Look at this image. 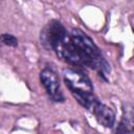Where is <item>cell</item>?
<instances>
[{
  "mask_svg": "<svg viewBox=\"0 0 134 134\" xmlns=\"http://www.w3.org/2000/svg\"><path fill=\"white\" fill-rule=\"evenodd\" d=\"M0 40L3 44L5 45H8V46H13V47H16L18 45V40L13 36V35H9V34H3L0 36Z\"/></svg>",
  "mask_w": 134,
  "mask_h": 134,
  "instance_id": "5b68a950",
  "label": "cell"
},
{
  "mask_svg": "<svg viewBox=\"0 0 134 134\" xmlns=\"http://www.w3.org/2000/svg\"><path fill=\"white\" fill-rule=\"evenodd\" d=\"M40 80L44 88L46 89L47 94L53 102L63 103L65 100L64 94L61 90L59 76L52 68L50 67L44 68L40 73Z\"/></svg>",
  "mask_w": 134,
  "mask_h": 134,
  "instance_id": "7a4b0ae2",
  "label": "cell"
},
{
  "mask_svg": "<svg viewBox=\"0 0 134 134\" xmlns=\"http://www.w3.org/2000/svg\"><path fill=\"white\" fill-rule=\"evenodd\" d=\"M93 112V114L95 115L97 121L106 127V128H112L115 124V114L113 112V110L108 107L107 105L100 103L98 99L95 100V103L93 104L91 110Z\"/></svg>",
  "mask_w": 134,
  "mask_h": 134,
  "instance_id": "3957f363",
  "label": "cell"
},
{
  "mask_svg": "<svg viewBox=\"0 0 134 134\" xmlns=\"http://www.w3.org/2000/svg\"><path fill=\"white\" fill-rule=\"evenodd\" d=\"M133 112H132V107L129 109H126V116L122 117L118 129L116 130L117 132H132V127H133Z\"/></svg>",
  "mask_w": 134,
  "mask_h": 134,
  "instance_id": "277c9868",
  "label": "cell"
},
{
  "mask_svg": "<svg viewBox=\"0 0 134 134\" xmlns=\"http://www.w3.org/2000/svg\"><path fill=\"white\" fill-rule=\"evenodd\" d=\"M62 75L66 86L75 99L83 107L91 110L97 98L93 95V86L88 75L81 69L72 67L64 68Z\"/></svg>",
  "mask_w": 134,
  "mask_h": 134,
  "instance_id": "6da1fadb",
  "label": "cell"
}]
</instances>
